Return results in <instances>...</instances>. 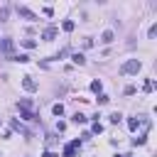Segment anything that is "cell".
<instances>
[{"mask_svg": "<svg viewBox=\"0 0 157 157\" xmlns=\"http://www.w3.org/2000/svg\"><path fill=\"white\" fill-rule=\"evenodd\" d=\"M143 69V64H140V59H128V62L120 66V74H137Z\"/></svg>", "mask_w": 157, "mask_h": 157, "instance_id": "6da1fadb", "label": "cell"}, {"mask_svg": "<svg viewBox=\"0 0 157 157\" xmlns=\"http://www.w3.org/2000/svg\"><path fill=\"white\" fill-rule=\"evenodd\" d=\"M17 15L22 17V20H30V22H32V20H37V15H34L30 8H25V5H17Z\"/></svg>", "mask_w": 157, "mask_h": 157, "instance_id": "7a4b0ae2", "label": "cell"}, {"mask_svg": "<svg viewBox=\"0 0 157 157\" xmlns=\"http://www.w3.org/2000/svg\"><path fill=\"white\" fill-rule=\"evenodd\" d=\"M0 52L12 59V39H3V42H0Z\"/></svg>", "mask_w": 157, "mask_h": 157, "instance_id": "3957f363", "label": "cell"}, {"mask_svg": "<svg viewBox=\"0 0 157 157\" xmlns=\"http://www.w3.org/2000/svg\"><path fill=\"white\" fill-rule=\"evenodd\" d=\"M76 147H81V140H74L71 145H66V147H64V157H74Z\"/></svg>", "mask_w": 157, "mask_h": 157, "instance_id": "277c9868", "label": "cell"}, {"mask_svg": "<svg viewBox=\"0 0 157 157\" xmlns=\"http://www.w3.org/2000/svg\"><path fill=\"white\" fill-rule=\"evenodd\" d=\"M54 37H56V27H47V30L42 32V39H44V42H52Z\"/></svg>", "mask_w": 157, "mask_h": 157, "instance_id": "5b68a950", "label": "cell"}, {"mask_svg": "<svg viewBox=\"0 0 157 157\" xmlns=\"http://www.w3.org/2000/svg\"><path fill=\"white\" fill-rule=\"evenodd\" d=\"M113 39H115V34H113V30H106V32L101 34V42H103V44H111V42H113Z\"/></svg>", "mask_w": 157, "mask_h": 157, "instance_id": "8992f818", "label": "cell"}, {"mask_svg": "<svg viewBox=\"0 0 157 157\" xmlns=\"http://www.w3.org/2000/svg\"><path fill=\"white\" fill-rule=\"evenodd\" d=\"M22 86H25V91H37V84L32 81L30 76H25V78H22Z\"/></svg>", "mask_w": 157, "mask_h": 157, "instance_id": "52a82bcc", "label": "cell"}, {"mask_svg": "<svg viewBox=\"0 0 157 157\" xmlns=\"http://www.w3.org/2000/svg\"><path fill=\"white\" fill-rule=\"evenodd\" d=\"M12 128H15V130H20V133H22L25 137H32V133H30V130H25V128H22V125H20L17 120H12Z\"/></svg>", "mask_w": 157, "mask_h": 157, "instance_id": "ba28073f", "label": "cell"}, {"mask_svg": "<svg viewBox=\"0 0 157 157\" xmlns=\"http://www.w3.org/2000/svg\"><path fill=\"white\" fill-rule=\"evenodd\" d=\"M143 120H140V118H130V120H128V128L130 130H137V125H140Z\"/></svg>", "mask_w": 157, "mask_h": 157, "instance_id": "9c48e42d", "label": "cell"}, {"mask_svg": "<svg viewBox=\"0 0 157 157\" xmlns=\"http://www.w3.org/2000/svg\"><path fill=\"white\" fill-rule=\"evenodd\" d=\"M91 91H93V93H101V91H103V84H101V81H91Z\"/></svg>", "mask_w": 157, "mask_h": 157, "instance_id": "30bf717a", "label": "cell"}, {"mask_svg": "<svg viewBox=\"0 0 157 157\" xmlns=\"http://www.w3.org/2000/svg\"><path fill=\"white\" fill-rule=\"evenodd\" d=\"M71 59H74V64H78V66H81V64H86V56H84V54H74Z\"/></svg>", "mask_w": 157, "mask_h": 157, "instance_id": "8fae6325", "label": "cell"}, {"mask_svg": "<svg viewBox=\"0 0 157 157\" xmlns=\"http://www.w3.org/2000/svg\"><path fill=\"white\" fill-rule=\"evenodd\" d=\"M20 108H22V111H30V108H32V101H30V98H22V101H20Z\"/></svg>", "mask_w": 157, "mask_h": 157, "instance_id": "7c38bea8", "label": "cell"}, {"mask_svg": "<svg viewBox=\"0 0 157 157\" xmlns=\"http://www.w3.org/2000/svg\"><path fill=\"white\" fill-rule=\"evenodd\" d=\"M12 62H20V64H25V62H30V56H27V54H17V56H12Z\"/></svg>", "mask_w": 157, "mask_h": 157, "instance_id": "4fadbf2b", "label": "cell"}, {"mask_svg": "<svg viewBox=\"0 0 157 157\" xmlns=\"http://www.w3.org/2000/svg\"><path fill=\"white\" fill-rule=\"evenodd\" d=\"M71 120H74V123H86V115H84V113H74Z\"/></svg>", "mask_w": 157, "mask_h": 157, "instance_id": "5bb4252c", "label": "cell"}, {"mask_svg": "<svg viewBox=\"0 0 157 157\" xmlns=\"http://www.w3.org/2000/svg\"><path fill=\"white\" fill-rule=\"evenodd\" d=\"M8 15H10V8H0V22H5Z\"/></svg>", "mask_w": 157, "mask_h": 157, "instance_id": "9a60e30c", "label": "cell"}, {"mask_svg": "<svg viewBox=\"0 0 157 157\" xmlns=\"http://www.w3.org/2000/svg\"><path fill=\"white\" fill-rule=\"evenodd\" d=\"M62 27H64V32H74V27H76V25L71 22V20H66V22H64Z\"/></svg>", "mask_w": 157, "mask_h": 157, "instance_id": "2e32d148", "label": "cell"}, {"mask_svg": "<svg viewBox=\"0 0 157 157\" xmlns=\"http://www.w3.org/2000/svg\"><path fill=\"white\" fill-rule=\"evenodd\" d=\"M22 118H25V120H37L32 111H22Z\"/></svg>", "mask_w": 157, "mask_h": 157, "instance_id": "e0dca14e", "label": "cell"}, {"mask_svg": "<svg viewBox=\"0 0 157 157\" xmlns=\"http://www.w3.org/2000/svg\"><path fill=\"white\" fill-rule=\"evenodd\" d=\"M120 120H123V115H120V113H113V115H111V123H115V125H118Z\"/></svg>", "mask_w": 157, "mask_h": 157, "instance_id": "ac0fdd59", "label": "cell"}, {"mask_svg": "<svg viewBox=\"0 0 157 157\" xmlns=\"http://www.w3.org/2000/svg\"><path fill=\"white\" fill-rule=\"evenodd\" d=\"M52 111H54V115H62V113H64V106H62V103H56Z\"/></svg>", "mask_w": 157, "mask_h": 157, "instance_id": "d6986e66", "label": "cell"}, {"mask_svg": "<svg viewBox=\"0 0 157 157\" xmlns=\"http://www.w3.org/2000/svg\"><path fill=\"white\" fill-rule=\"evenodd\" d=\"M91 130H93L96 135H101V133H103V125H101V123H93V128H91Z\"/></svg>", "mask_w": 157, "mask_h": 157, "instance_id": "ffe728a7", "label": "cell"}, {"mask_svg": "<svg viewBox=\"0 0 157 157\" xmlns=\"http://www.w3.org/2000/svg\"><path fill=\"white\" fill-rule=\"evenodd\" d=\"M108 101H111V98H108V96H106V93H101V96H98V103H101V106H106V103H108Z\"/></svg>", "mask_w": 157, "mask_h": 157, "instance_id": "44dd1931", "label": "cell"}, {"mask_svg": "<svg viewBox=\"0 0 157 157\" xmlns=\"http://www.w3.org/2000/svg\"><path fill=\"white\" fill-rule=\"evenodd\" d=\"M133 145H145V135H140V137H133Z\"/></svg>", "mask_w": 157, "mask_h": 157, "instance_id": "7402d4cb", "label": "cell"}, {"mask_svg": "<svg viewBox=\"0 0 157 157\" xmlns=\"http://www.w3.org/2000/svg\"><path fill=\"white\" fill-rule=\"evenodd\" d=\"M22 44H25V47H27V49H32V47H34V44H37V42H34V39H25V42H22Z\"/></svg>", "mask_w": 157, "mask_h": 157, "instance_id": "603a6c76", "label": "cell"}, {"mask_svg": "<svg viewBox=\"0 0 157 157\" xmlns=\"http://www.w3.org/2000/svg\"><path fill=\"white\" fill-rule=\"evenodd\" d=\"M147 34H150V39H152V37H155V34H157V25H152V27H150V32H147Z\"/></svg>", "mask_w": 157, "mask_h": 157, "instance_id": "cb8c5ba5", "label": "cell"}, {"mask_svg": "<svg viewBox=\"0 0 157 157\" xmlns=\"http://www.w3.org/2000/svg\"><path fill=\"white\" fill-rule=\"evenodd\" d=\"M115 157H125V155H115Z\"/></svg>", "mask_w": 157, "mask_h": 157, "instance_id": "d4e9b609", "label": "cell"}]
</instances>
